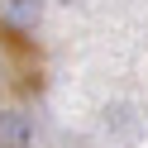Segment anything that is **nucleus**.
Segmentation results:
<instances>
[{
  "label": "nucleus",
  "mask_w": 148,
  "mask_h": 148,
  "mask_svg": "<svg viewBox=\"0 0 148 148\" xmlns=\"http://www.w3.org/2000/svg\"><path fill=\"white\" fill-rule=\"evenodd\" d=\"M0 143H10V148L24 143V119L19 115H0Z\"/></svg>",
  "instance_id": "obj_1"
}]
</instances>
